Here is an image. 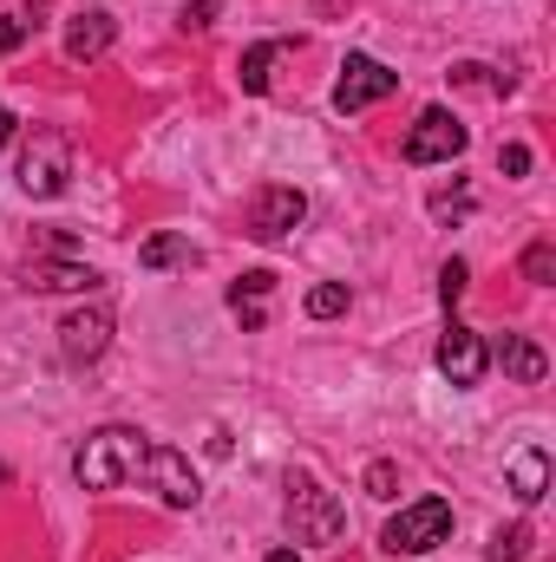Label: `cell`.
<instances>
[{"mask_svg":"<svg viewBox=\"0 0 556 562\" xmlns=\"http://www.w3.org/2000/svg\"><path fill=\"white\" fill-rule=\"evenodd\" d=\"M20 288H26V294H92L99 276L79 269V262H26V269H20Z\"/></svg>","mask_w":556,"mask_h":562,"instance_id":"8fae6325","label":"cell"},{"mask_svg":"<svg viewBox=\"0 0 556 562\" xmlns=\"http://www.w3.org/2000/svg\"><path fill=\"white\" fill-rule=\"evenodd\" d=\"M498 170H504V177H524V170H531V150H524V144H504V150H498Z\"/></svg>","mask_w":556,"mask_h":562,"instance_id":"603a6c76","label":"cell"},{"mask_svg":"<svg viewBox=\"0 0 556 562\" xmlns=\"http://www.w3.org/2000/svg\"><path fill=\"white\" fill-rule=\"evenodd\" d=\"M7 132H13V112H7V105H0V144H7Z\"/></svg>","mask_w":556,"mask_h":562,"instance_id":"83f0119b","label":"cell"},{"mask_svg":"<svg viewBox=\"0 0 556 562\" xmlns=\"http://www.w3.org/2000/svg\"><path fill=\"white\" fill-rule=\"evenodd\" d=\"M452 537V504L445 497H419V504H407L387 530H380V543L393 550V557H425V550H438Z\"/></svg>","mask_w":556,"mask_h":562,"instance_id":"277c9868","label":"cell"},{"mask_svg":"<svg viewBox=\"0 0 556 562\" xmlns=\"http://www.w3.org/2000/svg\"><path fill=\"white\" fill-rule=\"evenodd\" d=\"M288 530H294V543H341L347 510H341V497L327 484H314L308 471L301 477L288 471Z\"/></svg>","mask_w":556,"mask_h":562,"instance_id":"7a4b0ae2","label":"cell"},{"mask_svg":"<svg viewBox=\"0 0 556 562\" xmlns=\"http://www.w3.org/2000/svg\"><path fill=\"white\" fill-rule=\"evenodd\" d=\"M210 20H216V0H190L184 7V26H210Z\"/></svg>","mask_w":556,"mask_h":562,"instance_id":"d4e9b609","label":"cell"},{"mask_svg":"<svg viewBox=\"0 0 556 562\" xmlns=\"http://www.w3.org/2000/svg\"><path fill=\"white\" fill-rule=\"evenodd\" d=\"M465 150V125L445 112V105H432V112H419V125L407 132V164H452Z\"/></svg>","mask_w":556,"mask_h":562,"instance_id":"ba28073f","label":"cell"},{"mask_svg":"<svg viewBox=\"0 0 556 562\" xmlns=\"http://www.w3.org/2000/svg\"><path fill=\"white\" fill-rule=\"evenodd\" d=\"M138 464H144V431H132V425H105L73 451V477L86 491H119V484L138 477Z\"/></svg>","mask_w":556,"mask_h":562,"instance_id":"6da1fadb","label":"cell"},{"mask_svg":"<svg viewBox=\"0 0 556 562\" xmlns=\"http://www.w3.org/2000/svg\"><path fill=\"white\" fill-rule=\"evenodd\" d=\"M197 249H190V236H151L138 249V262L144 269H177V262H190Z\"/></svg>","mask_w":556,"mask_h":562,"instance_id":"e0dca14e","label":"cell"},{"mask_svg":"<svg viewBox=\"0 0 556 562\" xmlns=\"http://www.w3.org/2000/svg\"><path fill=\"white\" fill-rule=\"evenodd\" d=\"M471 210V196H432V216H465Z\"/></svg>","mask_w":556,"mask_h":562,"instance_id":"484cf974","label":"cell"},{"mask_svg":"<svg viewBox=\"0 0 556 562\" xmlns=\"http://www.w3.org/2000/svg\"><path fill=\"white\" fill-rule=\"evenodd\" d=\"M0 484H7V464H0Z\"/></svg>","mask_w":556,"mask_h":562,"instance_id":"f1b7e54d","label":"cell"},{"mask_svg":"<svg viewBox=\"0 0 556 562\" xmlns=\"http://www.w3.org/2000/svg\"><path fill=\"white\" fill-rule=\"evenodd\" d=\"M524 281H537V288L556 281V249L551 243H531V249H524Z\"/></svg>","mask_w":556,"mask_h":562,"instance_id":"ffe728a7","label":"cell"},{"mask_svg":"<svg viewBox=\"0 0 556 562\" xmlns=\"http://www.w3.org/2000/svg\"><path fill=\"white\" fill-rule=\"evenodd\" d=\"M20 46H26V20L0 13V53H20Z\"/></svg>","mask_w":556,"mask_h":562,"instance_id":"cb8c5ba5","label":"cell"},{"mask_svg":"<svg viewBox=\"0 0 556 562\" xmlns=\"http://www.w3.org/2000/svg\"><path fill=\"white\" fill-rule=\"evenodd\" d=\"M301 216H308V196L294 183H263L256 203H249V236L256 243H281V236L301 229Z\"/></svg>","mask_w":556,"mask_h":562,"instance_id":"8992f818","label":"cell"},{"mask_svg":"<svg viewBox=\"0 0 556 562\" xmlns=\"http://www.w3.org/2000/svg\"><path fill=\"white\" fill-rule=\"evenodd\" d=\"M112 40H119L112 13H73V26H66V53L73 59H99V53H112Z\"/></svg>","mask_w":556,"mask_h":562,"instance_id":"7c38bea8","label":"cell"},{"mask_svg":"<svg viewBox=\"0 0 556 562\" xmlns=\"http://www.w3.org/2000/svg\"><path fill=\"white\" fill-rule=\"evenodd\" d=\"M66 177H73V138L53 132V125H40L26 138V150H20V190L26 196H59Z\"/></svg>","mask_w":556,"mask_h":562,"instance_id":"3957f363","label":"cell"},{"mask_svg":"<svg viewBox=\"0 0 556 562\" xmlns=\"http://www.w3.org/2000/svg\"><path fill=\"white\" fill-rule=\"evenodd\" d=\"M393 86H400V72H387V66L367 59V53H347L341 79H334V112H367V105H380Z\"/></svg>","mask_w":556,"mask_h":562,"instance_id":"52a82bcc","label":"cell"},{"mask_svg":"<svg viewBox=\"0 0 556 562\" xmlns=\"http://www.w3.org/2000/svg\"><path fill=\"white\" fill-rule=\"evenodd\" d=\"M138 477H151V491H157V497H164L170 510H190V504L203 497V484H197L190 458H184V451H170V445H144Z\"/></svg>","mask_w":556,"mask_h":562,"instance_id":"5b68a950","label":"cell"},{"mask_svg":"<svg viewBox=\"0 0 556 562\" xmlns=\"http://www.w3.org/2000/svg\"><path fill=\"white\" fill-rule=\"evenodd\" d=\"M269 562H301V557H294V550H288V543H281V550H269Z\"/></svg>","mask_w":556,"mask_h":562,"instance_id":"4316f807","label":"cell"},{"mask_svg":"<svg viewBox=\"0 0 556 562\" xmlns=\"http://www.w3.org/2000/svg\"><path fill=\"white\" fill-rule=\"evenodd\" d=\"M498 360H504V373H511V380H524V386H544V373H551V367H544V353H537L524 334H504V340H498Z\"/></svg>","mask_w":556,"mask_h":562,"instance_id":"9a60e30c","label":"cell"},{"mask_svg":"<svg viewBox=\"0 0 556 562\" xmlns=\"http://www.w3.org/2000/svg\"><path fill=\"white\" fill-rule=\"evenodd\" d=\"M308 314H314V321H334V314H347V288H341V281H321V288H308Z\"/></svg>","mask_w":556,"mask_h":562,"instance_id":"d6986e66","label":"cell"},{"mask_svg":"<svg viewBox=\"0 0 556 562\" xmlns=\"http://www.w3.org/2000/svg\"><path fill=\"white\" fill-rule=\"evenodd\" d=\"M393 484H400L393 464H367V497H393Z\"/></svg>","mask_w":556,"mask_h":562,"instance_id":"7402d4cb","label":"cell"},{"mask_svg":"<svg viewBox=\"0 0 556 562\" xmlns=\"http://www.w3.org/2000/svg\"><path fill=\"white\" fill-rule=\"evenodd\" d=\"M531 543H537V537H531V524H511V530H498V537H491V562H524V557H531Z\"/></svg>","mask_w":556,"mask_h":562,"instance_id":"ac0fdd59","label":"cell"},{"mask_svg":"<svg viewBox=\"0 0 556 562\" xmlns=\"http://www.w3.org/2000/svg\"><path fill=\"white\" fill-rule=\"evenodd\" d=\"M544 491H551V458L531 445V451L511 458V497H518V504H537Z\"/></svg>","mask_w":556,"mask_h":562,"instance_id":"5bb4252c","label":"cell"},{"mask_svg":"<svg viewBox=\"0 0 556 562\" xmlns=\"http://www.w3.org/2000/svg\"><path fill=\"white\" fill-rule=\"evenodd\" d=\"M59 347H66L73 367L99 360V353L112 347V307H79V314H66V321H59Z\"/></svg>","mask_w":556,"mask_h":562,"instance_id":"30bf717a","label":"cell"},{"mask_svg":"<svg viewBox=\"0 0 556 562\" xmlns=\"http://www.w3.org/2000/svg\"><path fill=\"white\" fill-rule=\"evenodd\" d=\"M465 281H471V269H465V262L452 256V262L438 269V301H445V307H458V294H465Z\"/></svg>","mask_w":556,"mask_h":562,"instance_id":"44dd1931","label":"cell"},{"mask_svg":"<svg viewBox=\"0 0 556 562\" xmlns=\"http://www.w3.org/2000/svg\"><path fill=\"white\" fill-rule=\"evenodd\" d=\"M485 367H491V347H485L465 321H452V327L438 334V373H445L452 386H478Z\"/></svg>","mask_w":556,"mask_h":562,"instance_id":"9c48e42d","label":"cell"},{"mask_svg":"<svg viewBox=\"0 0 556 562\" xmlns=\"http://www.w3.org/2000/svg\"><path fill=\"white\" fill-rule=\"evenodd\" d=\"M281 53H288L281 40H263V46H249V53H243V66H236L243 92H269V66H276Z\"/></svg>","mask_w":556,"mask_h":562,"instance_id":"2e32d148","label":"cell"},{"mask_svg":"<svg viewBox=\"0 0 556 562\" xmlns=\"http://www.w3.org/2000/svg\"><path fill=\"white\" fill-rule=\"evenodd\" d=\"M269 294H276V276H269V269L236 276L230 281V307H236V321H243V327H263V321H269V307H263Z\"/></svg>","mask_w":556,"mask_h":562,"instance_id":"4fadbf2b","label":"cell"}]
</instances>
